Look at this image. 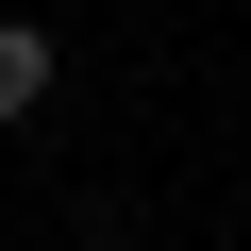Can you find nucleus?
<instances>
[{"label": "nucleus", "instance_id": "obj_1", "mask_svg": "<svg viewBox=\"0 0 251 251\" xmlns=\"http://www.w3.org/2000/svg\"><path fill=\"white\" fill-rule=\"evenodd\" d=\"M67 84V50H50V17H0V134H17V117Z\"/></svg>", "mask_w": 251, "mask_h": 251}]
</instances>
